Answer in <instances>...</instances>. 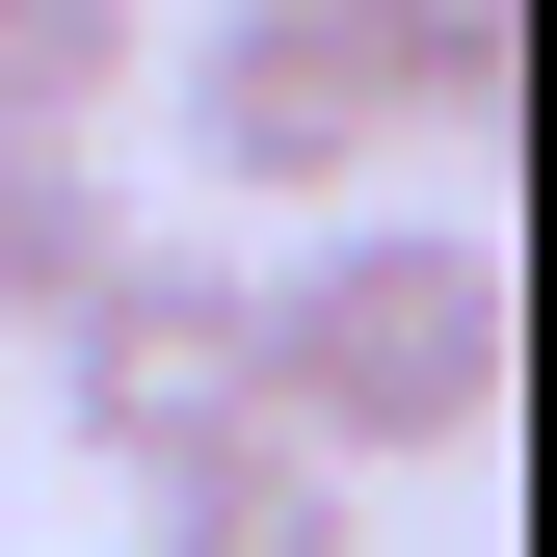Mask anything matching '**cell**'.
Here are the masks:
<instances>
[{
  "label": "cell",
  "instance_id": "1",
  "mask_svg": "<svg viewBox=\"0 0 557 557\" xmlns=\"http://www.w3.org/2000/svg\"><path fill=\"white\" fill-rule=\"evenodd\" d=\"M239 425H293L319 478H425L505 425V239L478 213H319L293 265H239Z\"/></svg>",
  "mask_w": 557,
  "mask_h": 557
},
{
  "label": "cell",
  "instance_id": "6",
  "mask_svg": "<svg viewBox=\"0 0 557 557\" xmlns=\"http://www.w3.org/2000/svg\"><path fill=\"white\" fill-rule=\"evenodd\" d=\"M345 27H372L398 133H505V107H531V0H345Z\"/></svg>",
  "mask_w": 557,
  "mask_h": 557
},
{
  "label": "cell",
  "instance_id": "5",
  "mask_svg": "<svg viewBox=\"0 0 557 557\" xmlns=\"http://www.w3.org/2000/svg\"><path fill=\"white\" fill-rule=\"evenodd\" d=\"M133 239V186H107V133H0V345H27L81 265Z\"/></svg>",
  "mask_w": 557,
  "mask_h": 557
},
{
  "label": "cell",
  "instance_id": "3",
  "mask_svg": "<svg viewBox=\"0 0 557 557\" xmlns=\"http://www.w3.org/2000/svg\"><path fill=\"white\" fill-rule=\"evenodd\" d=\"M27 345H53V425H81L107 478L213 451V425H239V239H107Z\"/></svg>",
  "mask_w": 557,
  "mask_h": 557
},
{
  "label": "cell",
  "instance_id": "2",
  "mask_svg": "<svg viewBox=\"0 0 557 557\" xmlns=\"http://www.w3.org/2000/svg\"><path fill=\"white\" fill-rule=\"evenodd\" d=\"M160 107H186V186H239V213H372V160H398V81L345 0H213L160 53Z\"/></svg>",
  "mask_w": 557,
  "mask_h": 557
},
{
  "label": "cell",
  "instance_id": "7",
  "mask_svg": "<svg viewBox=\"0 0 557 557\" xmlns=\"http://www.w3.org/2000/svg\"><path fill=\"white\" fill-rule=\"evenodd\" d=\"M160 81V0H0V133H107Z\"/></svg>",
  "mask_w": 557,
  "mask_h": 557
},
{
  "label": "cell",
  "instance_id": "4",
  "mask_svg": "<svg viewBox=\"0 0 557 557\" xmlns=\"http://www.w3.org/2000/svg\"><path fill=\"white\" fill-rule=\"evenodd\" d=\"M133 557H372V478H319L293 425H213L133 478Z\"/></svg>",
  "mask_w": 557,
  "mask_h": 557
}]
</instances>
